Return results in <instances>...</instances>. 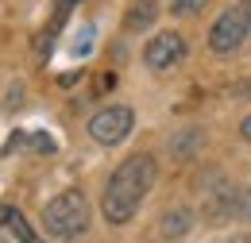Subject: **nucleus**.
<instances>
[{
    "label": "nucleus",
    "instance_id": "1",
    "mask_svg": "<svg viewBox=\"0 0 251 243\" xmlns=\"http://www.w3.org/2000/svg\"><path fill=\"white\" fill-rule=\"evenodd\" d=\"M155 185V158L151 154H131L116 166V174L108 178V189H104V220L108 224H127L131 216L139 213L143 197L151 193Z\"/></svg>",
    "mask_w": 251,
    "mask_h": 243
},
{
    "label": "nucleus",
    "instance_id": "2",
    "mask_svg": "<svg viewBox=\"0 0 251 243\" xmlns=\"http://www.w3.org/2000/svg\"><path fill=\"white\" fill-rule=\"evenodd\" d=\"M43 228L54 236V240H77L85 228H89V201L77 193V189H66L54 201H47L43 209Z\"/></svg>",
    "mask_w": 251,
    "mask_h": 243
},
{
    "label": "nucleus",
    "instance_id": "3",
    "mask_svg": "<svg viewBox=\"0 0 251 243\" xmlns=\"http://www.w3.org/2000/svg\"><path fill=\"white\" fill-rule=\"evenodd\" d=\"M251 31V4H232L217 16V24L209 27V47L213 54H232L240 50V43Z\"/></svg>",
    "mask_w": 251,
    "mask_h": 243
},
{
    "label": "nucleus",
    "instance_id": "4",
    "mask_svg": "<svg viewBox=\"0 0 251 243\" xmlns=\"http://www.w3.org/2000/svg\"><path fill=\"white\" fill-rule=\"evenodd\" d=\"M131 123H135L131 108L108 104V108H100L93 120H89V135H93L100 147H116V143H124L127 135H131Z\"/></svg>",
    "mask_w": 251,
    "mask_h": 243
},
{
    "label": "nucleus",
    "instance_id": "5",
    "mask_svg": "<svg viewBox=\"0 0 251 243\" xmlns=\"http://www.w3.org/2000/svg\"><path fill=\"white\" fill-rule=\"evenodd\" d=\"M186 58V39L178 31H162L155 39H147V50H143V62L147 70H170Z\"/></svg>",
    "mask_w": 251,
    "mask_h": 243
},
{
    "label": "nucleus",
    "instance_id": "6",
    "mask_svg": "<svg viewBox=\"0 0 251 243\" xmlns=\"http://www.w3.org/2000/svg\"><path fill=\"white\" fill-rule=\"evenodd\" d=\"M20 147H35V151H54V139L47 135V131H16L8 143H4V151H20Z\"/></svg>",
    "mask_w": 251,
    "mask_h": 243
},
{
    "label": "nucleus",
    "instance_id": "7",
    "mask_svg": "<svg viewBox=\"0 0 251 243\" xmlns=\"http://www.w3.org/2000/svg\"><path fill=\"white\" fill-rule=\"evenodd\" d=\"M0 220L16 232V240H20V243H43V240L31 232V224L24 220V213H20V209H8V205H4V209H0Z\"/></svg>",
    "mask_w": 251,
    "mask_h": 243
},
{
    "label": "nucleus",
    "instance_id": "8",
    "mask_svg": "<svg viewBox=\"0 0 251 243\" xmlns=\"http://www.w3.org/2000/svg\"><path fill=\"white\" fill-rule=\"evenodd\" d=\"M151 20H155V4L151 0H135L124 24H127V31H143V27H151Z\"/></svg>",
    "mask_w": 251,
    "mask_h": 243
},
{
    "label": "nucleus",
    "instance_id": "9",
    "mask_svg": "<svg viewBox=\"0 0 251 243\" xmlns=\"http://www.w3.org/2000/svg\"><path fill=\"white\" fill-rule=\"evenodd\" d=\"M162 232H166V236H182V232H189V213H186V209L166 213V216H162Z\"/></svg>",
    "mask_w": 251,
    "mask_h": 243
},
{
    "label": "nucleus",
    "instance_id": "10",
    "mask_svg": "<svg viewBox=\"0 0 251 243\" xmlns=\"http://www.w3.org/2000/svg\"><path fill=\"white\" fill-rule=\"evenodd\" d=\"M232 213H236V216H244V220H251V185L236 193V201H232Z\"/></svg>",
    "mask_w": 251,
    "mask_h": 243
},
{
    "label": "nucleus",
    "instance_id": "11",
    "mask_svg": "<svg viewBox=\"0 0 251 243\" xmlns=\"http://www.w3.org/2000/svg\"><path fill=\"white\" fill-rule=\"evenodd\" d=\"M209 0H170V12H178V16H193V12H201Z\"/></svg>",
    "mask_w": 251,
    "mask_h": 243
},
{
    "label": "nucleus",
    "instance_id": "12",
    "mask_svg": "<svg viewBox=\"0 0 251 243\" xmlns=\"http://www.w3.org/2000/svg\"><path fill=\"white\" fill-rule=\"evenodd\" d=\"M240 131H244V139H248V143H251V116H248V120H244V123H240Z\"/></svg>",
    "mask_w": 251,
    "mask_h": 243
}]
</instances>
